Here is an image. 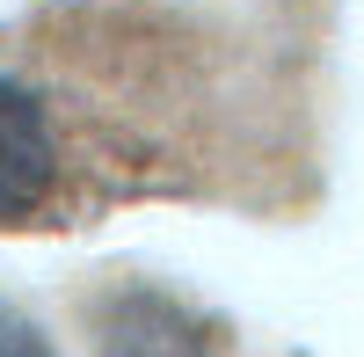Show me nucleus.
<instances>
[{
  "mask_svg": "<svg viewBox=\"0 0 364 357\" xmlns=\"http://www.w3.org/2000/svg\"><path fill=\"white\" fill-rule=\"evenodd\" d=\"M58 183V139H51V117L44 102L29 95L22 80L0 73V226L29 219Z\"/></svg>",
  "mask_w": 364,
  "mask_h": 357,
  "instance_id": "1",
  "label": "nucleus"
},
{
  "mask_svg": "<svg viewBox=\"0 0 364 357\" xmlns=\"http://www.w3.org/2000/svg\"><path fill=\"white\" fill-rule=\"evenodd\" d=\"M0 357H58V350L44 343V329L29 314H15L8 299H0Z\"/></svg>",
  "mask_w": 364,
  "mask_h": 357,
  "instance_id": "2",
  "label": "nucleus"
}]
</instances>
